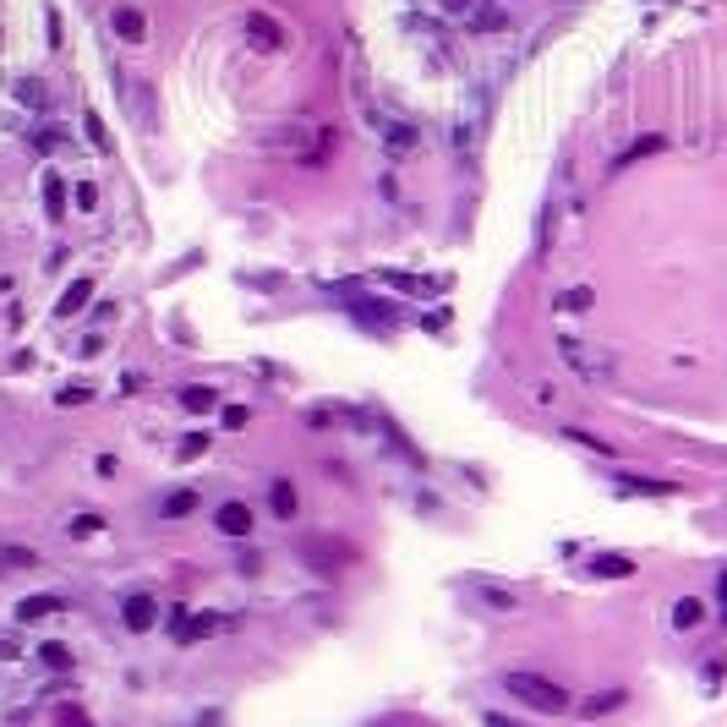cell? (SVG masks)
Instances as JSON below:
<instances>
[{
    "mask_svg": "<svg viewBox=\"0 0 727 727\" xmlns=\"http://www.w3.org/2000/svg\"><path fill=\"white\" fill-rule=\"evenodd\" d=\"M503 689H509L520 706L542 711V717H558V711H569V689L553 684V678H542V673H509V678H503Z\"/></svg>",
    "mask_w": 727,
    "mask_h": 727,
    "instance_id": "obj_1",
    "label": "cell"
},
{
    "mask_svg": "<svg viewBox=\"0 0 727 727\" xmlns=\"http://www.w3.org/2000/svg\"><path fill=\"white\" fill-rule=\"evenodd\" d=\"M558 361L574 372L580 383H613V372H618V361H613V350H596V345H585V339H558Z\"/></svg>",
    "mask_w": 727,
    "mask_h": 727,
    "instance_id": "obj_2",
    "label": "cell"
},
{
    "mask_svg": "<svg viewBox=\"0 0 727 727\" xmlns=\"http://www.w3.org/2000/svg\"><path fill=\"white\" fill-rule=\"evenodd\" d=\"M465 591H471V602L482 607V613H492V618H503V613L520 607V591H509V585H498V580H471Z\"/></svg>",
    "mask_w": 727,
    "mask_h": 727,
    "instance_id": "obj_3",
    "label": "cell"
},
{
    "mask_svg": "<svg viewBox=\"0 0 727 727\" xmlns=\"http://www.w3.org/2000/svg\"><path fill=\"white\" fill-rule=\"evenodd\" d=\"M121 618H126V629H137V635H143V629H154L159 602H154V596H143V591H137V596H126V602H121Z\"/></svg>",
    "mask_w": 727,
    "mask_h": 727,
    "instance_id": "obj_4",
    "label": "cell"
},
{
    "mask_svg": "<svg viewBox=\"0 0 727 727\" xmlns=\"http://www.w3.org/2000/svg\"><path fill=\"white\" fill-rule=\"evenodd\" d=\"M214 525H219L225 536H246L257 520H252V509H246V503H219V509H214Z\"/></svg>",
    "mask_w": 727,
    "mask_h": 727,
    "instance_id": "obj_5",
    "label": "cell"
},
{
    "mask_svg": "<svg viewBox=\"0 0 727 727\" xmlns=\"http://www.w3.org/2000/svg\"><path fill=\"white\" fill-rule=\"evenodd\" d=\"M61 613V596H22L17 602V624H39V618Z\"/></svg>",
    "mask_w": 727,
    "mask_h": 727,
    "instance_id": "obj_6",
    "label": "cell"
},
{
    "mask_svg": "<svg viewBox=\"0 0 727 727\" xmlns=\"http://www.w3.org/2000/svg\"><path fill=\"white\" fill-rule=\"evenodd\" d=\"M246 39H252L257 50H279V44H285V33H279L274 17H252V22H246Z\"/></svg>",
    "mask_w": 727,
    "mask_h": 727,
    "instance_id": "obj_7",
    "label": "cell"
},
{
    "mask_svg": "<svg viewBox=\"0 0 727 727\" xmlns=\"http://www.w3.org/2000/svg\"><path fill=\"white\" fill-rule=\"evenodd\" d=\"M170 629H175V640H203V635H214V629H219V618H214V613H197V618H170Z\"/></svg>",
    "mask_w": 727,
    "mask_h": 727,
    "instance_id": "obj_8",
    "label": "cell"
},
{
    "mask_svg": "<svg viewBox=\"0 0 727 727\" xmlns=\"http://www.w3.org/2000/svg\"><path fill=\"white\" fill-rule=\"evenodd\" d=\"M88 301H93V279H77V285H66V296H61V307H55V318H77Z\"/></svg>",
    "mask_w": 727,
    "mask_h": 727,
    "instance_id": "obj_9",
    "label": "cell"
},
{
    "mask_svg": "<svg viewBox=\"0 0 727 727\" xmlns=\"http://www.w3.org/2000/svg\"><path fill=\"white\" fill-rule=\"evenodd\" d=\"M110 28L121 33L126 44H143V33H148V28H143V11H132V6H121V11H115V17H110Z\"/></svg>",
    "mask_w": 727,
    "mask_h": 727,
    "instance_id": "obj_10",
    "label": "cell"
},
{
    "mask_svg": "<svg viewBox=\"0 0 727 727\" xmlns=\"http://www.w3.org/2000/svg\"><path fill=\"white\" fill-rule=\"evenodd\" d=\"M591 574H602V580H629L635 574V558H624V553H602L591 564Z\"/></svg>",
    "mask_w": 727,
    "mask_h": 727,
    "instance_id": "obj_11",
    "label": "cell"
},
{
    "mask_svg": "<svg viewBox=\"0 0 727 727\" xmlns=\"http://www.w3.org/2000/svg\"><path fill=\"white\" fill-rule=\"evenodd\" d=\"M268 503H274V514H279V520H296V487H290L285 476H279V482L268 487Z\"/></svg>",
    "mask_w": 727,
    "mask_h": 727,
    "instance_id": "obj_12",
    "label": "cell"
},
{
    "mask_svg": "<svg viewBox=\"0 0 727 727\" xmlns=\"http://www.w3.org/2000/svg\"><path fill=\"white\" fill-rule=\"evenodd\" d=\"M624 700H629L624 689H607V695H591V700L580 706V717H607V711H618Z\"/></svg>",
    "mask_w": 727,
    "mask_h": 727,
    "instance_id": "obj_13",
    "label": "cell"
},
{
    "mask_svg": "<svg viewBox=\"0 0 727 727\" xmlns=\"http://www.w3.org/2000/svg\"><path fill=\"white\" fill-rule=\"evenodd\" d=\"M700 618H706V602H700V596H684V602L673 607V629H695Z\"/></svg>",
    "mask_w": 727,
    "mask_h": 727,
    "instance_id": "obj_14",
    "label": "cell"
},
{
    "mask_svg": "<svg viewBox=\"0 0 727 727\" xmlns=\"http://www.w3.org/2000/svg\"><path fill=\"white\" fill-rule=\"evenodd\" d=\"M624 492L629 498H667L673 482H646V476H624Z\"/></svg>",
    "mask_w": 727,
    "mask_h": 727,
    "instance_id": "obj_15",
    "label": "cell"
},
{
    "mask_svg": "<svg viewBox=\"0 0 727 727\" xmlns=\"http://www.w3.org/2000/svg\"><path fill=\"white\" fill-rule=\"evenodd\" d=\"M656 148H662V137H640V143H635V148H624V154H618V159H613V170H629V164H635V159H651V154H656Z\"/></svg>",
    "mask_w": 727,
    "mask_h": 727,
    "instance_id": "obj_16",
    "label": "cell"
},
{
    "mask_svg": "<svg viewBox=\"0 0 727 727\" xmlns=\"http://www.w3.org/2000/svg\"><path fill=\"white\" fill-rule=\"evenodd\" d=\"M591 301H596L591 285H574V290H564V296H558V312H591Z\"/></svg>",
    "mask_w": 727,
    "mask_h": 727,
    "instance_id": "obj_17",
    "label": "cell"
},
{
    "mask_svg": "<svg viewBox=\"0 0 727 727\" xmlns=\"http://www.w3.org/2000/svg\"><path fill=\"white\" fill-rule=\"evenodd\" d=\"M44 208H50V219L66 214V186H61V175H44Z\"/></svg>",
    "mask_w": 727,
    "mask_h": 727,
    "instance_id": "obj_18",
    "label": "cell"
},
{
    "mask_svg": "<svg viewBox=\"0 0 727 727\" xmlns=\"http://www.w3.org/2000/svg\"><path fill=\"white\" fill-rule=\"evenodd\" d=\"M181 405H186V410H197V416H203V410H214V405H219V394H214V389H203V383H192V389L181 394Z\"/></svg>",
    "mask_w": 727,
    "mask_h": 727,
    "instance_id": "obj_19",
    "label": "cell"
},
{
    "mask_svg": "<svg viewBox=\"0 0 727 727\" xmlns=\"http://www.w3.org/2000/svg\"><path fill=\"white\" fill-rule=\"evenodd\" d=\"M197 509V492H175V498H164V520H181V514Z\"/></svg>",
    "mask_w": 727,
    "mask_h": 727,
    "instance_id": "obj_20",
    "label": "cell"
},
{
    "mask_svg": "<svg viewBox=\"0 0 727 727\" xmlns=\"http://www.w3.org/2000/svg\"><path fill=\"white\" fill-rule=\"evenodd\" d=\"M66 531H72V536H99L104 520H99V514H72V525H66Z\"/></svg>",
    "mask_w": 727,
    "mask_h": 727,
    "instance_id": "obj_21",
    "label": "cell"
},
{
    "mask_svg": "<svg viewBox=\"0 0 727 727\" xmlns=\"http://www.w3.org/2000/svg\"><path fill=\"white\" fill-rule=\"evenodd\" d=\"M208 449V432H186V443H181V460H197V454Z\"/></svg>",
    "mask_w": 727,
    "mask_h": 727,
    "instance_id": "obj_22",
    "label": "cell"
},
{
    "mask_svg": "<svg viewBox=\"0 0 727 727\" xmlns=\"http://www.w3.org/2000/svg\"><path fill=\"white\" fill-rule=\"evenodd\" d=\"M39 656H44V667H72V651L66 646H39Z\"/></svg>",
    "mask_w": 727,
    "mask_h": 727,
    "instance_id": "obj_23",
    "label": "cell"
},
{
    "mask_svg": "<svg viewBox=\"0 0 727 727\" xmlns=\"http://www.w3.org/2000/svg\"><path fill=\"white\" fill-rule=\"evenodd\" d=\"M88 137H93V148H99V154H110V132H104L99 115H88Z\"/></svg>",
    "mask_w": 727,
    "mask_h": 727,
    "instance_id": "obj_24",
    "label": "cell"
},
{
    "mask_svg": "<svg viewBox=\"0 0 727 727\" xmlns=\"http://www.w3.org/2000/svg\"><path fill=\"white\" fill-rule=\"evenodd\" d=\"M44 99H50V93H44V82H22V104H39V110H44Z\"/></svg>",
    "mask_w": 727,
    "mask_h": 727,
    "instance_id": "obj_25",
    "label": "cell"
},
{
    "mask_svg": "<svg viewBox=\"0 0 727 727\" xmlns=\"http://www.w3.org/2000/svg\"><path fill=\"white\" fill-rule=\"evenodd\" d=\"M93 203H99V186H93V181H77V208H93Z\"/></svg>",
    "mask_w": 727,
    "mask_h": 727,
    "instance_id": "obj_26",
    "label": "cell"
},
{
    "mask_svg": "<svg viewBox=\"0 0 727 727\" xmlns=\"http://www.w3.org/2000/svg\"><path fill=\"white\" fill-rule=\"evenodd\" d=\"M77 400H93V389H77V383H72V389H61V405H77Z\"/></svg>",
    "mask_w": 727,
    "mask_h": 727,
    "instance_id": "obj_27",
    "label": "cell"
},
{
    "mask_svg": "<svg viewBox=\"0 0 727 727\" xmlns=\"http://www.w3.org/2000/svg\"><path fill=\"white\" fill-rule=\"evenodd\" d=\"M99 350H104V339H99V334H88V339L77 345V356H99Z\"/></svg>",
    "mask_w": 727,
    "mask_h": 727,
    "instance_id": "obj_28",
    "label": "cell"
},
{
    "mask_svg": "<svg viewBox=\"0 0 727 727\" xmlns=\"http://www.w3.org/2000/svg\"><path fill=\"white\" fill-rule=\"evenodd\" d=\"M482 727H525V722H514V717H498V711H487Z\"/></svg>",
    "mask_w": 727,
    "mask_h": 727,
    "instance_id": "obj_29",
    "label": "cell"
},
{
    "mask_svg": "<svg viewBox=\"0 0 727 727\" xmlns=\"http://www.w3.org/2000/svg\"><path fill=\"white\" fill-rule=\"evenodd\" d=\"M717 596H722V618H727V569H722V580H717Z\"/></svg>",
    "mask_w": 727,
    "mask_h": 727,
    "instance_id": "obj_30",
    "label": "cell"
},
{
    "mask_svg": "<svg viewBox=\"0 0 727 727\" xmlns=\"http://www.w3.org/2000/svg\"><path fill=\"white\" fill-rule=\"evenodd\" d=\"M11 656H17V646H11V640H0V662H11Z\"/></svg>",
    "mask_w": 727,
    "mask_h": 727,
    "instance_id": "obj_31",
    "label": "cell"
}]
</instances>
